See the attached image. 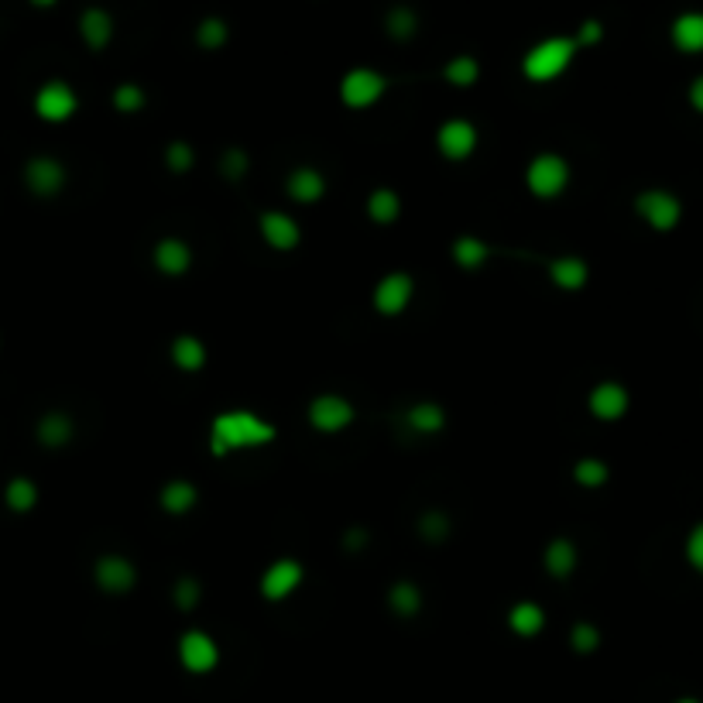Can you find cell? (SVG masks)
<instances>
[{"mask_svg":"<svg viewBox=\"0 0 703 703\" xmlns=\"http://www.w3.org/2000/svg\"><path fill=\"white\" fill-rule=\"evenodd\" d=\"M275 439V426L265 419H258L254 412L234 409V412H220L213 419V436H210V450L213 457H227L234 450H254V446H265Z\"/></svg>","mask_w":703,"mask_h":703,"instance_id":"6da1fadb","label":"cell"},{"mask_svg":"<svg viewBox=\"0 0 703 703\" xmlns=\"http://www.w3.org/2000/svg\"><path fill=\"white\" fill-rule=\"evenodd\" d=\"M573 55H577V42L566 35H553L546 42L532 45L529 55L522 62V73L532 79V83H549V79L563 76L570 69Z\"/></svg>","mask_w":703,"mask_h":703,"instance_id":"7a4b0ae2","label":"cell"},{"mask_svg":"<svg viewBox=\"0 0 703 703\" xmlns=\"http://www.w3.org/2000/svg\"><path fill=\"white\" fill-rule=\"evenodd\" d=\"M525 182H529V193L539 199L563 196V189L570 186V162L563 155H556V151H542L529 162Z\"/></svg>","mask_w":703,"mask_h":703,"instance_id":"3957f363","label":"cell"},{"mask_svg":"<svg viewBox=\"0 0 703 703\" xmlns=\"http://www.w3.org/2000/svg\"><path fill=\"white\" fill-rule=\"evenodd\" d=\"M635 213L642 217V223H649L652 230L666 234V230L679 227V220H683V203H679V196L669 193V189H645V193L635 196Z\"/></svg>","mask_w":703,"mask_h":703,"instance_id":"277c9868","label":"cell"},{"mask_svg":"<svg viewBox=\"0 0 703 703\" xmlns=\"http://www.w3.org/2000/svg\"><path fill=\"white\" fill-rule=\"evenodd\" d=\"M385 90H388V79L367 66L350 69V73L340 79V100L347 103L350 110L374 107V103L385 97Z\"/></svg>","mask_w":703,"mask_h":703,"instance_id":"5b68a950","label":"cell"},{"mask_svg":"<svg viewBox=\"0 0 703 703\" xmlns=\"http://www.w3.org/2000/svg\"><path fill=\"white\" fill-rule=\"evenodd\" d=\"M79 97L73 93V86L62 83V79H49L42 90L35 93V114L49 124H62L76 114Z\"/></svg>","mask_w":703,"mask_h":703,"instance_id":"8992f818","label":"cell"},{"mask_svg":"<svg viewBox=\"0 0 703 703\" xmlns=\"http://www.w3.org/2000/svg\"><path fill=\"white\" fill-rule=\"evenodd\" d=\"M412 295H415L412 275H405V271H391V275H385L378 285H374V309H378L381 316H398L409 309Z\"/></svg>","mask_w":703,"mask_h":703,"instance_id":"52a82bcc","label":"cell"},{"mask_svg":"<svg viewBox=\"0 0 703 703\" xmlns=\"http://www.w3.org/2000/svg\"><path fill=\"white\" fill-rule=\"evenodd\" d=\"M299 583H302L299 559H275V563L261 573V597L271 604H282L285 597L299 590Z\"/></svg>","mask_w":703,"mask_h":703,"instance_id":"ba28073f","label":"cell"},{"mask_svg":"<svg viewBox=\"0 0 703 703\" xmlns=\"http://www.w3.org/2000/svg\"><path fill=\"white\" fill-rule=\"evenodd\" d=\"M309 422H313L316 433H340L354 422V405L347 402L343 395H319L309 405Z\"/></svg>","mask_w":703,"mask_h":703,"instance_id":"9c48e42d","label":"cell"},{"mask_svg":"<svg viewBox=\"0 0 703 703\" xmlns=\"http://www.w3.org/2000/svg\"><path fill=\"white\" fill-rule=\"evenodd\" d=\"M25 182H28L31 193L42 196V199L59 196L62 186H66V169H62L59 158L38 155V158H31V162L25 165Z\"/></svg>","mask_w":703,"mask_h":703,"instance_id":"30bf717a","label":"cell"},{"mask_svg":"<svg viewBox=\"0 0 703 703\" xmlns=\"http://www.w3.org/2000/svg\"><path fill=\"white\" fill-rule=\"evenodd\" d=\"M179 659L189 673H210L220 662V649L206 631H186V635L179 638Z\"/></svg>","mask_w":703,"mask_h":703,"instance_id":"8fae6325","label":"cell"},{"mask_svg":"<svg viewBox=\"0 0 703 703\" xmlns=\"http://www.w3.org/2000/svg\"><path fill=\"white\" fill-rule=\"evenodd\" d=\"M436 145H439V151H443V158H450V162H463V158H470L474 155V148H477V127L470 121L453 117V121H446L436 131Z\"/></svg>","mask_w":703,"mask_h":703,"instance_id":"7c38bea8","label":"cell"},{"mask_svg":"<svg viewBox=\"0 0 703 703\" xmlns=\"http://www.w3.org/2000/svg\"><path fill=\"white\" fill-rule=\"evenodd\" d=\"M587 405H590V415H594V419L618 422V419H625V412L631 405V395H628V388L621 385V381H601V385L590 391Z\"/></svg>","mask_w":703,"mask_h":703,"instance_id":"4fadbf2b","label":"cell"},{"mask_svg":"<svg viewBox=\"0 0 703 703\" xmlns=\"http://www.w3.org/2000/svg\"><path fill=\"white\" fill-rule=\"evenodd\" d=\"M93 577H97V587L107 590V594H127L138 583V570L124 556H100L97 566H93Z\"/></svg>","mask_w":703,"mask_h":703,"instance_id":"5bb4252c","label":"cell"},{"mask_svg":"<svg viewBox=\"0 0 703 703\" xmlns=\"http://www.w3.org/2000/svg\"><path fill=\"white\" fill-rule=\"evenodd\" d=\"M258 227H261V237H265V244L275 247V251H295L299 241H302L299 223H295V217H289V213H282V210L261 213Z\"/></svg>","mask_w":703,"mask_h":703,"instance_id":"9a60e30c","label":"cell"},{"mask_svg":"<svg viewBox=\"0 0 703 703\" xmlns=\"http://www.w3.org/2000/svg\"><path fill=\"white\" fill-rule=\"evenodd\" d=\"M155 268L169 278H182L193 268V251H189V244L179 241V237H162V241L155 244Z\"/></svg>","mask_w":703,"mask_h":703,"instance_id":"2e32d148","label":"cell"},{"mask_svg":"<svg viewBox=\"0 0 703 703\" xmlns=\"http://www.w3.org/2000/svg\"><path fill=\"white\" fill-rule=\"evenodd\" d=\"M79 35H83V42L90 45L93 52L107 49L110 38H114V18H110L103 7H86V11L79 14Z\"/></svg>","mask_w":703,"mask_h":703,"instance_id":"e0dca14e","label":"cell"},{"mask_svg":"<svg viewBox=\"0 0 703 703\" xmlns=\"http://www.w3.org/2000/svg\"><path fill=\"white\" fill-rule=\"evenodd\" d=\"M669 38L679 52L700 55L703 52V11H683L669 28Z\"/></svg>","mask_w":703,"mask_h":703,"instance_id":"ac0fdd59","label":"cell"},{"mask_svg":"<svg viewBox=\"0 0 703 703\" xmlns=\"http://www.w3.org/2000/svg\"><path fill=\"white\" fill-rule=\"evenodd\" d=\"M549 282L556 285V289H563V292H580L583 285H587V278H590V268H587V261L583 258H556V261H549Z\"/></svg>","mask_w":703,"mask_h":703,"instance_id":"d6986e66","label":"cell"},{"mask_svg":"<svg viewBox=\"0 0 703 703\" xmlns=\"http://www.w3.org/2000/svg\"><path fill=\"white\" fill-rule=\"evenodd\" d=\"M542 563H546V570L553 573L556 580H566L577 570V546H573L570 539H553L546 546V553H542Z\"/></svg>","mask_w":703,"mask_h":703,"instance_id":"ffe728a7","label":"cell"},{"mask_svg":"<svg viewBox=\"0 0 703 703\" xmlns=\"http://www.w3.org/2000/svg\"><path fill=\"white\" fill-rule=\"evenodd\" d=\"M508 625H511L515 635L532 638V635H539V631L546 628V611H542L535 601H522V604H515L508 611Z\"/></svg>","mask_w":703,"mask_h":703,"instance_id":"44dd1931","label":"cell"},{"mask_svg":"<svg viewBox=\"0 0 703 703\" xmlns=\"http://www.w3.org/2000/svg\"><path fill=\"white\" fill-rule=\"evenodd\" d=\"M326 193V179L316 169H295L289 175V196L295 203H316Z\"/></svg>","mask_w":703,"mask_h":703,"instance_id":"7402d4cb","label":"cell"},{"mask_svg":"<svg viewBox=\"0 0 703 703\" xmlns=\"http://www.w3.org/2000/svg\"><path fill=\"white\" fill-rule=\"evenodd\" d=\"M172 361H175V367H179V371H186V374L199 371V367L206 364V347H203V340L189 337V333L175 337V340H172Z\"/></svg>","mask_w":703,"mask_h":703,"instance_id":"603a6c76","label":"cell"},{"mask_svg":"<svg viewBox=\"0 0 703 703\" xmlns=\"http://www.w3.org/2000/svg\"><path fill=\"white\" fill-rule=\"evenodd\" d=\"M158 505L169 511V515H186L196 505V487L189 481H169L158 491Z\"/></svg>","mask_w":703,"mask_h":703,"instance_id":"cb8c5ba5","label":"cell"},{"mask_svg":"<svg viewBox=\"0 0 703 703\" xmlns=\"http://www.w3.org/2000/svg\"><path fill=\"white\" fill-rule=\"evenodd\" d=\"M388 607L402 618H412V614L422 611V590L415 587L412 580H398L395 587L388 590Z\"/></svg>","mask_w":703,"mask_h":703,"instance_id":"d4e9b609","label":"cell"},{"mask_svg":"<svg viewBox=\"0 0 703 703\" xmlns=\"http://www.w3.org/2000/svg\"><path fill=\"white\" fill-rule=\"evenodd\" d=\"M38 439L45 446H66L73 439V419L66 412H49L38 422Z\"/></svg>","mask_w":703,"mask_h":703,"instance_id":"484cf974","label":"cell"},{"mask_svg":"<svg viewBox=\"0 0 703 703\" xmlns=\"http://www.w3.org/2000/svg\"><path fill=\"white\" fill-rule=\"evenodd\" d=\"M398 213H402V199H398L395 189H374L367 196V217L374 223H395Z\"/></svg>","mask_w":703,"mask_h":703,"instance_id":"4316f807","label":"cell"},{"mask_svg":"<svg viewBox=\"0 0 703 703\" xmlns=\"http://www.w3.org/2000/svg\"><path fill=\"white\" fill-rule=\"evenodd\" d=\"M405 419H409V426L415 429V433H426V436H433V433H439V429L446 426V412L439 409L436 402H419V405H412Z\"/></svg>","mask_w":703,"mask_h":703,"instance_id":"83f0119b","label":"cell"},{"mask_svg":"<svg viewBox=\"0 0 703 703\" xmlns=\"http://www.w3.org/2000/svg\"><path fill=\"white\" fill-rule=\"evenodd\" d=\"M4 501L11 511L25 515V511L38 505V484L28 481V477H14V481H7V487H4Z\"/></svg>","mask_w":703,"mask_h":703,"instance_id":"f1b7e54d","label":"cell"},{"mask_svg":"<svg viewBox=\"0 0 703 703\" xmlns=\"http://www.w3.org/2000/svg\"><path fill=\"white\" fill-rule=\"evenodd\" d=\"M385 31L395 38V42H409L415 31H419V14H415L412 7H405V4H395L385 14Z\"/></svg>","mask_w":703,"mask_h":703,"instance_id":"f546056e","label":"cell"},{"mask_svg":"<svg viewBox=\"0 0 703 703\" xmlns=\"http://www.w3.org/2000/svg\"><path fill=\"white\" fill-rule=\"evenodd\" d=\"M453 261L467 271H477L487 261V244L477 241V237H457L453 241Z\"/></svg>","mask_w":703,"mask_h":703,"instance_id":"4dcf8cb0","label":"cell"},{"mask_svg":"<svg viewBox=\"0 0 703 703\" xmlns=\"http://www.w3.org/2000/svg\"><path fill=\"white\" fill-rule=\"evenodd\" d=\"M446 79L453 86H474L481 79V62L474 55H457V59L446 62Z\"/></svg>","mask_w":703,"mask_h":703,"instance_id":"1f68e13d","label":"cell"},{"mask_svg":"<svg viewBox=\"0 0 703 703\" xmlns=\"http://www.w3.org/2000/svg\"><path fill=\"white\" fill-rule=\"evenodd\" d=\"M607 477H611L607 474V463L597 457H583L573 463V481H577L580 487H604Z\"/></svg>","mask_w":703,"mask_h":703,"instance_id":"d6a6232c","label":"cell"},{"mask_svg":"<svg viewBox=\"0 0 703 703\" xmlns=\"http://www.w3.org/2000/svg\"><path fill=\"white\" fill-rule=\"evenodd\" d=\"M230 38V28L223 18H203L196 28V42L203 45V49H220V45H227Z\"/></svg>","mask_w":703,"mask_h":703,"instance_id":"836d02e7","label":"cell"},{"mask_svg":"<svg viewBox=\"0 0 703 703\" xmlns=\"http://www.w3.org/2000/svg\"><path fill=\"white\" fill-rule=\"evenodd\" d=\"M114 107L121 110V114H138V110L145 107V90H141L138 83H121L114 90Z\"/></svg>","mask_w":703,"mask_h":703,"instance_id":"e575fe53","label":"cell"},{"mask_svg":"<svg viewBox=\"0 0 703 703\" xmlns=\"http://www.w3.org/2000/svg\"><path fill=\"white\" fill-rule=\"evenodd\" d=\"M419 532H422V539L443 542L446 535H450V518H446L443 511H426V515L419 518Z\"/></svg>","mask_w":703,"mask_h":703,"instance_id":"d590c367","label":"cell"},{"mask_svg":"<svg viewBox=\"0 0 703 703\" xmlns=\"http://www.w3.org/2000/svg\"><path fill=\"white\" fill-rule=\"evenodd\" d=\"M165 162H169L172 172H189L193 169V162H196V155H193V148H189L186 141H172V145L165 148Z\"/></svg>","mask_w":703,"mask_h":703,"instance_id":"8d00e7d4","label":"cell"},{"mask_svg":"<svg viewBox=\"0 0 703 703\" xmlns=\"http://www.w3.org/2000/svg\"><path fill=\"white\" fill-rule=\"evenodd\" d=\"M570 642H573V649L587 655V652H594V649H597V642H601V635H597V628H594V625H587V621H580V625L570 631Z\"/></svg>","mask_w":703,"mask_h":703,"instance_id":"74e56055","label":"cell"},{"mask_svg":"<svg viewBox=\"0 0 703 703\" xmlns=\"http://www.w3.org/2000/svg\"><path fill=\"white\" fill-rule=\"evenodd\" d=\"M686 563L697 573H703V522L693 525L690 535H686Z\"/></svg>","mask_w":703,"mask_h":703,"instance_id":"f35d334b","label":"cell"},{"mask_svg":"<svg viewBox=\"0 0 703 703\" xmlns=\"http://www.w3.org/2000/svg\"><path fill=\"white\" fill-rule=\"evenodd\" d=\"M175 604H179L182 611H193V607L199 604V580L182 577L179 583H175Z\"/></svg>","mask_w":703,"mask_h":703,"instance_id":"ab89813d","label":"cell"},{"mask_svg":"<svg viewBox=\"0 0 703 703\" xmlns=\"http://www.w3.org/2000/svg\"><path fill=\"white\" fill-rule=\"evenodd\" d=\"M220 172L227 175V179H241V175L247 172V155L241 148H230L220 162Z\"/></svg>","mask_w":703,"mask_h":703,"instance_id":"60d3db41","label":"cell"},{"mask_svg":"<svg viewBox=\"0 0 703 703\" xmlns=\"http://www.w3.org/2000/svg\"><path fill=\"white\" fill-rule=\"evenodd\" d=\"M601 35H604L601 21H583L573 42H577V49H580V45H597V42H601Z\"/></svg>","mask_w":703,"mask_h":703,"instance_id":"b9f144b4","label":"cell"},{"mask_svg":"<svg viewBox=\"0 0 703 703\" xmlns=\"http://www.w3.org/2000/svg\"><path fill=\"white\" fill-rule=\"evenodd\" d=\"M686 97H690V107L697 110V114H703V76H697L690 83V93H686Z\"/></svg>","mask_w":703,"mask_h":703,"instance_id":"7bdbcfd3","label":"cell"},{"mask_svg":"<svg viewBox=\"0 0 703 703\" xmlns=\"http://www.w3.org/2000/svg\"><path fill=\"white\" fill-rule=\"evenodd\" d=\"M31 4H38V7H52L55 0H31Z\"/></svg>","mask_w":703,"mask_h":703,"instance_id":"ee69618b","label":"cell"},{"mask_svg":"<svg viewBox=\"0 0 703 703\" xmlns=\"http://www.w3.org/2000/svg\"><path fill=\"white\" fill-rule=\"evenodd\" d=\"M676 703H700V700H693V697H683V700H676Z\"/></svg>","mask_w":703,"mask_h":703,"instance_id":"f6af8a7d","label":"cell"}]
</instances>
